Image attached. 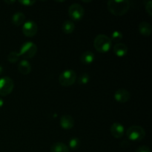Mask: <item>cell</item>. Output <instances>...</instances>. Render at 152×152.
<instances>
[{"label":"cell","mask_w":152,"mask_h":152,"mask_svg":"<svg viewBox=\"0 0 152 152\" xmlns=\"http://www.w3.org/2000/svg\"><path fill=\"white\" fill-rule=\"evenodd\" d=\"M107 6L111 14L116 16H122L129 11L131 3L128 0H110L107 3Z\"/></svg>","instance_id":"6da1fadb"},{"label":"cell","mask_w":152,"mask_h":152,"mask_svg":"<svg viewBox=\"0 0 152 152\" xmlns=\"http://www.w3.org/2000/svg\"><path fill=\"white\" fill-rule=\"evenodd\" d=\"M112 45V41L108 36L105 34H99L94 40V46L99 53H105L109 51Z\"/></svg>","instance_id":"7a4b0ae2"},{"label":"cell","mask_w":152,"mask_h":152,"mask_svg":"<svg viewBox=\"0 0 152 152\" xmlns=\"http://www.w3.org/2000/svg\"><path fill=\"white\" fill-rule=\"evenodd\" d=\"M77 80V74L72 69H67L62 71L59 76V84L64 87L73 86Z\"/></svg>","instance_id":"3957f363"},{"label":"cell","mask_w":152,"mask_h":152,"mask_svg":"<svg viewBox=\"0 0 152 152\" xmlns=\"http://www.w3.org/2000/svg\"><path fill=\"white\" fill-rule=\"evenodd\" d=\"M126 136L132 141H141L145 138V131L142 126L134 125L127 129Z\"/></svg>","instance_id":"277c9868"},{"label":"cell","mask_w":152,"mask_h":152,"mask_svg":"<svg viewBox=\"0 0 152 152\" xmlns=\"http://www.w3.org/2000/svg\"><path fill=\"white\" fill-rule=\"evenodd\" d=\"M37 50H38V48H37V45L32 42L28 41L22 44L19 53L20 56H22L24 59H28L35 56Z\"/></svg>","instance_id":"5b68a950"},{"label":"cell","mask_w":152,"mask_h":152,"mask_svg":"<svg viewBox=\"0 0 152 152\" xmlns=\"http://www.w3.org/2000/svg\"><path fill=\"white\" fill-rule=\"evenodd\" d=\"M14 83L9 77H4L0 79V95L6 96L10 94L13 90Z\"/></svg>","instance_id":"8992f818"},{"label":"cell","mask_w":152,"mask_h":152,"mask_svg":"<svg viewBox=\"0 0 152 152\" xmlns=\"http://www.w3.org/2000/svg\"><path fill=\"white\" fill-rule=\"evenodd\" d=\"M68 15L72 20H81L85 15V10L79 3H74L68 8Z\"/></svg>","instance_id":"52a82bcc"},{"label":"cell","mask_w":152,"mask_h":152,"mask_svg":"<svg viewBox=\"0 0 152 152\" xmlns=\"http://www.w3.org/2000/svg\"><path fill=\"white\" fill-rule=\"evenodd\" d=\"M22 31L25 37H34L38 31V25L34 21H27L22 25Z\"/></svg>","instance_id":"ba28073f"},{"label":"cell","mask_w":152,"mask_h":152,"mask_svg":"<svg viewBox=\"0 0 152 152\" xmlns=\"http://www.w3.org/2000/svg\"><path fill=\"white\" fill-rule=\"evenodd\" d=\"M114 97L117 102L125 103L130 100L131 93L125 88H119L114 93Z\"/></svg>","instance_id":"9c48e42d"},{"label":"cell","mask_w":152,"mask_h":152,"mask_svg":"<svg viewBox=\"0 0 152 152\" xmlns=\"http://www.w3.org/2000/svg\"><path fill=\"white\" fill-rule=\"evenodd\" d=\"M110 132H111V135L114 138L120 139V138L123 137L124 135V126L120 123H114L110 128Z\"/></svg>","instance_id":"30bf717a"},{"label":"cell","mask_w":152,"mask_h":152,"mask_svg":"<svg viewBox=\"0 0 152 152\" xmlns=\"http://www.w3.org/2000/svg\"><path fill=\"white\" fill-rule=\"evenodd\" d=\"M59 124L62 129L65 130H69L74 126V120L71 116L70 115H63L60 118Z\"/></svg>","instance_id":"8fae6325"},{"label":"cell","mask_w":152,"mask_h":152,"mask_svg":"<svg viewBox=\"0 0 152 152\" xmlns=\"http://www.w3.org/2000/svg\"><path fill=\"white\" fill-rule=\"evenodd\" d=\"M17 68L19 72L23 75L29 74L31 72V69H32L31 63L26 59H22V60L19 61Z\"/></svg>","instance_id":"7c38bea8"},{"label":"cell","mask_w":152,"mask_h":152,"mask_svg":"<svg viewBox=\"0 0 152 152\" xmlns=\"http://www.w3.org/2000/svg\"><path fill=\"white\" fill-rule=\"evenodd\" d=\"M138 30L140 34L143 37H149L152 32V27L149 22H142L138 25Z\"/></svg>","instance_id":"4fadbf2b"},{"label":"cell","mask_w":152,"mask_h":152,"mask_svg":"<svg viewBox=\"0 0 152 152\" xmlns=\"http://www.w3.org/2000/svg\"><path fill=\"white\" fill-rule=\"evenodd\" d=\"M113 50H114L116 56H119V57L126 56L128 53L127 45L123 42H117V44L114 45Z\"/></svg>","instance_id":"5bb4252c"},{"label":"cell","mask_w":152,"mask_h":152,"mask_svg":"<svg viewBox=\"0 0 152 152\" xmlns=\"http://www.w3.org/2000/svg\"><path fill=\"white\" fill-rule=\"evenodd\" d=\"M12 23L16 27H19L23 25L25 22V16L22 12H16L12 16Z\"/></svg>","instance_id":"9a60e30c"},{"label":"cell","mask_w":152,"mask_h":152,"mask_svg":"<svg viewBox=\"0 0 152 152\" xmlns=\"http://www.w3.org/2000/svg\"><path fill=\"white\" fill-rule=\"evenodd\" d=\"M94 54L91 51L87 50V51H85L84 53H82L81 56H80V62L83 65H88L94 62Z\"/></svg>","instance_id":"2e32d148"},{"label":"cell","mask_w":152,"mask_h":152,"mask_svg":"<svg viewBox=\"0 0 152 152\" xmlns=\"http://www.w3.org/2000/svg\"><path fill=\"white\" fill-rule=\"evenodd\" d=\"M50 152H69V148L62 142H54L50 146Z\"/></svg>","instance_id":"e0dca14e"},{"label":"cell","mask_w":152,"mask_h":152,"mask_svg":"<svg viewBox=\"0 0 152 152\" xmlns=\"http://www.w3.org/2000/svg\"><path fill=\"white\" fill-rule=\"evenodd\" d=\"M75 29V25L71 20H66L62 25V30L65 34H70L74 32Z\"/></svg>","instance_id":"ac0fdd59"},{"label":"cell","mask_w":152,"mask_h":152,"mask_svg":"<svg viewBox=\"0 0 152 152\" xmlns=\"http://www.w3.org/2000/svg\"><path fill=\"white\" fill-rule=\"evenodd\" d=\"M19 58H20V55L19 53L16 51H12L7 55V61L10 63H16L19 60Z\"/></svg>","instance_id":"d6986e66"},{"label":"cell","mask_w":152,"mask_h":152,"mask_svg":"<svg viewBox=\"0 0 152 152\" xmlns=\"http://www.w3.org/2000/svg\"><path fill=\"white\" fill-rule=\"evenodd\" d=\"M68 148H71L72 150H77L80 146V140L77 137L71 138L68 142Z\"/></svg>","instance_id":"ffe728a7"},{"label":"cell","mask_w":152,"mask_h":152,"mask_svg":"<svg viewBox=\"0 0 152 152\" xmlns=\"http://www.w3.org/2000/svg\"><path fill=\"white\" fill-rule=\"evenodd\" d=\"M90 80V76L87 73H83L79 77L78 83L80 85H86L89 83Z\"/></svg>","instance_id":"44dd1931"},{"label":"cell","mask_w":152,"mask_h":152,"mask_svg":"<svg viewBox=\"0 0 152 152\" xmlns=\"http://www.w3.org/2000/svg\"><path fill=\"white\" fill-rule=\"evenodd\" d=\"M123 38V34L120 31H115L111 34V37L110 39L111 41L114 42H120Z\"/></svg>","instance_id":"7402d4cb"},{"label":"cell","mask_w":152,"mask_h":152,"mask_svg":"<svg viewBox=\"0 0 152 152\" xmlns=\"http://www.w3.org/2000/svg\"><path fill=\"white\" fill-rule=\"evenodd\" d=\"M145 8L147 13H148L150 16H152V1L151 0L147 1L146 4H145Z\"/></svg>","instance_id":"603a6c76"},{"label":"cell","mask_w":152,"mask_h":152,"mask_svg":"<svg viewBox=\"0 0 152 152\" xmlns=\"http://www.w3.org/2000/svg\"><path fill=\"white\" fill-rule=\"evenodd\" d=\"M19 2L20 4H22V5L26 6V7H29V6H32L33 4H34L36 3V1H33V0H19Z\"/></svg>","instance_id":"cb8c5ba5"},{"label":"cell","mask_w":152,"mask_h":152,"mask_svg":"<svg viewBox=\"0 0 152 152\" xmlns=\"http://www.w3.org/2000/svg\"><path fill=\"white\" fill-rule=\"evenodd\" d=\"M135 152H151V149L148 146L146 145H142V146L139 147Z\"/></svg>","instance_id":"d4e9b609"},{"label":"cell","mask_w":152,"mask_h":152,"mask_svg":"<svg viewBox=\"0 0 152 152\" xmlns=\"http://www.w3.org/2000/svg\"><path fill=\"white\" fill-rule=\"evenodd\" d=\"M129 145V143L128 141H123V142H122L121 143V146H123V148H126V147H128Z\"/></svg>","instance_id":"484cf974"},{"label":"cell","mask_w":152,"mask_h":152,"mask_svg":"<svg viewBox=\"0 0 152 152\" xmlns=\"http://www.w3.org/2000/svg\"><path fill=\"white\" fill-rule=\"evenodd\" d=\"M4 2L7 3V4H13V3L16 2V1H7V0H5V1H4Z\"/></svg>","instance_id":"4316f807"},{"label":"cell","mask_w":152,"mask_h":152,"mask_svg":"<svg viewBox=\"0 0 152 152\" xmlns=\"http://www.w3.org/2000/svg\"><path fill=\"white\" fill-rule=\"evenodd\" d=\"M3 105H4V100L1 98H0V108L3 106Z\"/></svg>","instance_id":"83f0119b"},{"label":"cell","mask_w":152,"mask_h":152,"mask_svg":"<svg viewBox=\"0 0 152 152\" xmlns=\"http://www.w3.org/2000/svg\"><path fill=\"white\" fill-rule=\"evenodd\" d=\"M3 71H4V68H3L2 66H1V65H0V75H1V74H2Z\"/></svg>","instance_id":"f1b7e54d"}]
</instances>
